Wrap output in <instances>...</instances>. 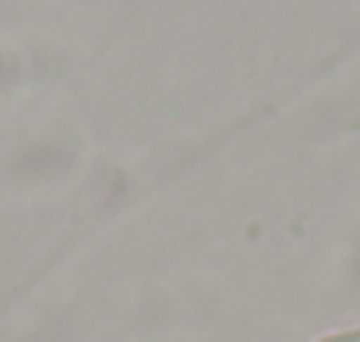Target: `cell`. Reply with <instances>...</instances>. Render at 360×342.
<instances>
[{"label":"cell","mask_w":360,"mask_h":342,"mask_svg":"<svg viewBox=\"0 0 360 342\" xmlns=\"http://www.w3.org/2000/svg\"><path fill=\"white\" fill-rule=\"evenodd\" d=\"M321 342H360V328H356V331H339V335H328V338H321Z\"/></svg>","instance_id":"obj_1"}]
</instances>
